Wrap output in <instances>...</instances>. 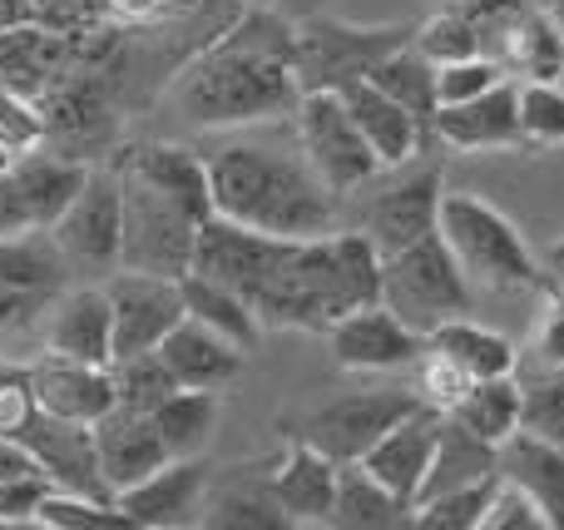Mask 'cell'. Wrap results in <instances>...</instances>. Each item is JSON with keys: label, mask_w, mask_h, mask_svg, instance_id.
<instances>
[{"label": "cell", "mask_w": 564, "mask_h": 530, "mask_svg": "<svg viewBox=\"0 0 564 530\" xmlns=\"http://www.w3.org/2000/svg\"><path fill=\"white\" fill-rule=\"evenodd\" d=\"M208 159L214 214L273 238H322L337 228V194L317 179L307 154L292 144L228 139Z\"/></svg>", "instance_id": "cell-2"}, {"label": "cell", "mask_w": 564, "mask_h": 530, "mask_svg": "<svg viewBox=\"0 0 564 530\" xmlns=\"http://www.w3.org/2000/svg\"><path fill=\"white\" fill-rule=\"evenodd\" d=\"M332 526L337 530H397V526H411V501L387 491L361 462H341Z\"/></svg>", "instance_id": "cell-29"}, {"label": "cell", "mask_w": 564, "mask_h": 530, "mask_svg": "<svg viewBox=\"0 0 564 530\" xmlns=\"http://www.w3.org/2000/svg\"><path fill=\"white\" fill-rule=\"evenodd\" d=\"M282 244H288V238L258 234V228H243V224H234V218L214 214V218H204V228H198L188 273L214 278V283L234 288V293H243L248 303H253L258 288H263L268 273H273Z\"/></svg>", "instance_id": "cell-15"}, {"label": "cell", "mask_w": 564, "mask_h": 530, "mask_svg": "<svg viewBox=\"0 0 564 530\" xmlns=\"http://www.w3.org/2000/svg\"><path fill=\"white\" fill-rule=\"evenodd\" d=\"M119 188H124V248H119V268L184 278L188 263H194V244H198L204 218L184 198L169 194V188L139 179L134 169H119Z\"/></svg>", "instance_id": "cell-6"}, {"label": "cell", "mask_w": 564, "mask_h": 530, "mask_svg": "<svg viewBox=\"0 0 564 530\" xmlns=\"http://www.w3.org/2000/svg\"><path fill=\"white\" fill-rule=\"evenodd\" d=\"M115 6H119V10H129V15L154 20V15H174V10L194 6V0H115Z\"/></svg>", "instance_id": "cell-52"}, {"label": "cell", "mask_w": 564, "mask_h": 530, "mask_svg": "<svg viewBox=\"0 0 564 530\" xmlns=\"http://www.w3.org/2000/svg\"><path fill=\"white\" fill-rule=\"evenodd\" d=\"M506 69L490 55H470V60H451V65H436V95L441 105H460V99L486 95L490 85H500Z\"/></svg>", "instance_id": "cell-46"}, {"label": "cell", "mask_w": 564, "mask_h": 530, "mask_svg": "<svg viewBox=\"0 0 564 530\" xmlns=\"http://www.w3.org/2000/svg\"><path fill=\"white\" fill-rule=\"evenodd\" d=\"M69 288V263L55 248L50 228L0 238V323H30L50 313L59 293Z\"/></svg>", "instance_id": "cell-12"}, {"label": "cell", "mask_w": 564, "mask_h": 530, "mask_svg": "<svg viewBox=\"0 0 564 530\" xmlns=\"http://www.w3.org/2000/svg\"><path fill=\"white\" fill-rule=\"evenodd\" d=\"M50 95H55V89H50ZM105 129H109V115H105V95H99L95 79H79V85H65L55 99H50L45 139H50V134L69 139V144H75L69 154H75V159H85L79 149L95 144V139H105Z\"/></svg>", "instance_id": "cell-37"}, {"label": "cell", "mask_w": 564, "mask_h": 530, "mask_svg": "<svg viewBox=\"0 0 564 530\" xmlns=\"http://www.w3.org/2000/svg\"><path fill=\"white\" fill-rule=\"evenodd\" d=\"M10 179H15L20 194H25L35 228H50L69 208V198L79 194V184L89 179V164L85 159H69V154H40V149H30V154H20L15 164H10Z\"/></svg>", "instance_id": "cell-28"}, {"label": "cell", "mask_w": 564, "mask_h": 530, "mask_svg": "<svg viewBox=\"0 0 564 530\" xmlns=\"http://www.w3.org/2000/svg\"><path fill=\"white\" fill-rule=\"evenodd\" d=\"M204 511L208 516H198V526H214V530H288L292 526L282 516L278 496L268 491V476L263 482H228L218 496H208Z\"/></svg>", "instance_id": "cell-36"}, {"label": "cell", "mask_w": 564, "mask_h": 530, "mask_svg": "<svg viewBox=\"0 0 564 530\" xmlns=\"http://www.w3.org/2000/svg\"><path fill=\"white\" fill-rule=\"evenodd\" d=\"M371 85H381L391 99H397L401 109H411L416 115V125L431 134V125H436V109H441V95H436V65H431L426 55H421L416 45H397L387 60H377L371 65ZM436 139V134H431Z\"/></svg>", "instance_id": "cell-33"}, {"label": "cell", "mask_w": 564, "mask_h": 530, "mask_svg": "<svg viewBox=\"0 0 564 530\" xmlns=\"http://www.w3.org/2000/svg\"><path fill=\"white\" fill-rule=\"evenodd\" d=\"M35 218H30V204L20 194V184L10 179V169L0 174V238H15V234H30Z\"/></svg>", "instance_id": "cell-50"}, {"label": "cell", "mask_w": 564, "mask_h": 530, "mask_svg": "<svg viewBox=\"0 0 564 530\" xmlns=\"http://www.w3.org/2000/svg\"><path fill=\"white\" fill-rule=\"evenodd\" d=\"M89 436H95L99 476H105V486L115 496L124 491V486L144 482L149 472H159V466L169 462V446H164V436H159L154 417L134 412V407L115 402L95 426H89Z\"/></svg>", "instance_id": "cell-18"}, {"label": "cell", "mask_w": 564, "mask_h": 530, "mask_svg": "<svg viewBox=\"0 0 564 530\" xmlns=\"http://www.w3.org/2000/svg\"><path fill=\"white\" fill-rule=\"evenodd\" d=\"M535 357L540 367H564V288L550 283L545 288V307H540V323H535Z\"/></svg>", "instance_id": "cell-49"}, {"label": "cell", "mask_w": 564, "mask_h": 530, "mask_svg": "<svg viewBox=\"0 0 564 530\" xmlns=\"http://www.w3.org/2000/svg\"><path fill=\"white\" fill-rule=\"evenodd\" d=\"M159 357L174 367V377L184 387H214V392H224L243 372V347L228 343L224 333H214L208 323H198L188 313L169 327V337L159 343Z\"/></svg>", "instance_id": "cell-25"}, {"label": "cell", "mask_w": 564, "mask_h": 530, "mask_svg": "<svg viewBox=\"0 0 564 530\" xmlns=\"http://www.w3.org/2000/svg\"><path fill=\"white\" fill-rule=\"evenodd\" d=\"M204 491H208L204 462L198 456H169L144 482L124 486L115 496V506L134 530H178V526H198Z\"/></svg>", "instance_id": "cell-16"}, {"label": "cell", "mask_w": 564, "mask_h": 530, "mask_svg": "<svg viewBox=\"0 0 564 530\" xmlns=\"http://www.w3.org/2000/svg\"><path fill=\"white\" fill-rule=\"evenodd\" d=\"M436 228L470 283L496 288V293H545L550 288L545 263L530 253L525 234L490 198L470 194V188H446Z\"/></svg>", "instance_id": "cell-4"}, {"label": "cell", "mask_w": 564, "mask_h": 530, "mask_svg": "<svg viewBox=\"0 0 564 530\" xmlns=\"http://www.w3.org/2000/svg\"><path fill=\"white\" fill-rule=\"evenodd\" d=\"M50 353L75 363L109 367L115 363V313L105 288H65L50 303Z\"/></svg>", "instance_id": "cell-23"}, {"label": "cell", "mask_w": 564, "mask_h": 530, "mask_svg": "<svg viewBox=\"0 0 564 530\" xmlns=\"http://www.w3.org/2000/svg\"><path fill=\"white\" fill-rule=\"evenodd\" d=\"M431 134L446 149H460V154H480V149H520L525 134H520V95L510 79L490 85L486 95L460 99V105H441Z\"/></svg>", "instance_id": "cell-19"}, {"label": "cell", "mask_w": 564, "mask_h": 530, "mask_svg": "<svg viewBox=\"0 0 564 530\" xmlns=\"http://www.w3.org/2000/svg\"><path fill=\"white\" fill-rule=\"evenodd\" d=\"M154 426L164 436L169 456H198L208 442H214V426H218V392L214 387H178L169 402H159Z\"/></svg>", "instance_id": "cell-34"}, {"label": "cell", "mask_w": 564, "mask_h": 530, "mask_svg": "<svg viewBox=\"0 0 564 530\" xmlns=\"http://www.w3.org/2000/svg\"><path fill=\"white\" fill-rule=\"evenodd\" d=\"M40 20V0H0V35Z\"/></svg>", "instance_id": "cell-51"}, {"label": "cell", "mask_w": 564, "mask_h": 530, "mask_svg": "<svg viewBox=\"0 0 564 530\" xmlns=\"http://www.w3.org/2000/svg\"><path fill=\"white\" fill-rule=\"evenodd\" d=\"M25 466H35V462H30V452H20L15 442H0V476H6V472H25Z\"/></svg>", "instance_id": "cell-53"}, {"label": "cell", "mask_w": 564, "mask_h": 530, "mask_svg": "<svg viewBox=\"0 0 564 530\" xmlns=\"http://www.w3.org/2000/svg\"><path fill=\"white\" fill-rule=\"evenodd\" d=\"M456 417L460 426H470L476 436L486 442H506V436L520 432V377L506 372V377H480L470 382V392L456 402Z\"/></svg>", "instance_id": "cell-35"}, {"label": "cell", "mask_w": 564, "mask_h": 530, "mask_svg": "<svg viewBox=\"0 0 564 530\" xmlns=\"http://www.w3.org/2000/svg\"><path fill=\"white\" fill-rule=\"evenodd\" d=\"M268 491L278 496L282 516L292 526H332V506H337V462L322 456L317 446L292 436L288 452L268 472Z\"/></svg>", "instance_id": "cell-22"}, {"label": "cell", "mask_w": 564, "mask_h": 530, "mask_svg": "<svg viewBox=\"0 0 564 530\" xmlns=\"http://www.w3.org/2000/svg\"><path fill=\"white\" fill-rule=\"evenodd\" d=\"M411 45H416L421 55L431 60V65H451V60L486 55V50H480V35H476V25H470V20L460 15L456 6L436 10V15H431L426 25H416V30H411Z\"/></svg>", "instance_id": "cell-41"}, {"label": "cell", "mask_w": 564, "mask_h": 530, "mask_svg": "<svg viewBox=\"0 0 564 530\" xmlns=\"http://www.w3.org/2000/svg\"><path fill=\"white\" fill-rule=\"evenodd\" d=\"M500 69L506 75H520V79H545L555 85L564 75V25L550 10L530 6L525 15L510 25V35L500 40Z\"/></svg>", "instance_id": "cell-30"}, {"label": "cell", "mask_w": 564, "mask_h": 530, "mask_svg": "<svg viewBox=\"0 0 564 530\" xmlns=\"http://www.w3.org/2000/svg\"><path fill=\"white\" fill-rule=\"evenodd\" d=\"M178 293H184L188 317L208 323L214 333H224L228 343L243 347V353L258 347V337H263V317L253 313V303H248L243 293H234V288L214 283V278H204V273H184L178 278Z\"/></svg>", "instance_id": "cell-32"}, {"label": "cell", "mask_w": 564, "mask_h": 530, "mask_svg": "<svg viewBox=\"0 0 564 530\" xmlns=\"http://www.w3.org/2000/svg\"><path fill=\"white\" fill-rule=\"evenodd\" d=\"M441 194H446V169L431 159V164L406 169L401 179H391L387 188L367 194L357 214V228L377 244V253H397V248L416 244V238L436 234L441 224Z\"/></svg>", "instance_id": "cell-11"}, {"label": "cell", "mask_w": 564, "mask_h": 530, "mask_svg": "<svg viewBox=\"0 0 564 530\" xmlns=\"http://www.w3.org/2000/svg\"><path fill=\"white\" fill-rule=\"evenodd\" d=\"M169 99L188 125L204 129H238L292 115L302 99L297 25H288L278 10L248 6L178 69Z\"/></svg>", "instance_id": "cell-1"}, {"label": "cell", "mask_w": 564, "mask_h": 530, "mask_svg": "<svg viewBox=\"0 0 564 530\" xmlns=\"http://www.w3.org/2000/svg\"><path fill=\"white\" fill-rule=\"evenodd\" d=\"M520 432L564 446V367H540L520 382Z\"/></svg>", "instance_id": "cell-40"}, {"label": "cell", "mask_w": 564, "mask_h": 530, "mask_svg": "<svg viewBox=\"0 0 564 530\" xmlns=\"http://www.w3.org/2000/svg\"><path fill=\"white\" fill-rule=\"evenodd\" d=\"M421 397L416 387H367V392H347L332 397V402L312 407L307 417L292 422V436L307 446H317L322 456L332 462H361L391 426L401 422L406 412H416Z\"/></svg>", "instance_id": "cell-8"}, {"label": "cell", "mask_w": 564, "mask_h": 530, "mask_svg": "<svg viewBox=\"0 0 564 530\" xmlns=\"http://www.w3.org/2000/svg\"><path fill=\"white\" fill-rule=\"evenodd\" d=\"M105 293H109V313H115V357L159 347L169 337V327L184 317L178 278L119 268V273L105 283Z\"/></svg>", "instance_id": "cell-13"}, {"label": "cell", "mask_w": 564, "mask_h": 530, "mask_svg": "<svg viewBox=\"0 0 564 530\" xmlns=\"http://www.w3.org/2000/svg\"><path fill=\"white\" fill-rule=\"evenodd\" d=\"M20 452H30V462L50 476L55 486L79 496H95V501H115V491L99 476V456H95V436L79 422H59L50 412H35V422L20 432Z\"/></svg>", "instance_id": "cell-17"}, {"label": "cell", "mask_w": 564, "mask_h": 530, "mask_svg": "<svg viewBox=\"0 0 564 530\" xmlns=\"http://www.w3.org/2000/svg\"><path fill=\"white\" fill-rule=\"evenodd\" d=\"M520 134L525 144H564V89L560 79L545 85V79H520Z\"/></svg>", "instance_id": "cell-43"}, {"label": "cell", "mask_w": 564, "mask_h": 530, "mask_svg": "<svg viewBox=\"0 0 564 530\" xmlns=\"http://www.w3.org/2000/svg\"><path fill=\"white\" fill-rule=\"evenodd\" d=\"M470 392V377L460 372L456 363H451L446 353H436V347H426V353L416 357V397L426 407H436L441 417L456 412V402Z\"/></svg>", "instance_id": "cell-44"}, {"label": "cell", "mask_w": 564, "mask_h": 530, "mask_svg": "<svg viewBox=\"0 0 564 530\" xmlns=\"http://www.w3.org/2000/svg\"><path fill=\"white\" fill-rule=\"evenodd\" d=\"M327 347L332 363L347 372H397V367H416L426 337L401 323L387 303H367L327 327Z\"/></svg>", "instance_id": "cell-14"}, {"label": "cell", "mask_w": 564, "mask_h": 530, "mask_svg": "<svg viewBox=\"0 0 564 530\" xmlns=\"http://www.w3.org/2000/svg\"><path fill=\"white\" fill-rule=\"evenodd\" d=\"M40 402L30 387V367H0V442H20Z\"/></svg>", "instance_id": "cell-47"}, {"label": "cell", "mask_w": 564, "mask_h": 530, "mask_svg": "<svg viewBox=\"0 0 564 530\" xmlns=\"http://www.w3.org/2000/svg\"><path fill=\"white\" fill-rule=\"evenodd\" d=\"M411 40V25H347V20H307L297 25V85L341 89L367 79L377 60Z\"/></svg>", "instance_id": "cell-9"}, {"label": "cell", "mask_w": 564, "mask_h": 530, "mask_svg": "<svg viewBox=\"0 0 564 530\" xmlns=\"http://www.w3.org/2000/svg\"><path fill=\"white\" fill-rule=\"evenodd\" d=\"M55 482H50L40 466H25V472H6L0 476V526H35L40 506L50 501Z\"/></svg>", "instance_id": "cell-45"}, {"label": "cell", "mask_w": 564, "mask_h": 530, "mask_svg": "<svg viewBox=\"0 0 564 530\" xmlns=\"http://www.w3.org/2000/svg\"><path fill=\"white\" fill-rule=\"evenodd\" d=\"M496 462H500V446L476 436L470 426H460L456 417L441 422V436H436V452H431V466H426V482L416 491V506L431 501V496H446V491H460V486H476L486 476H496Z\"/></svg>", "instance_id": "cell-27"}, {"label": "cell", "mask_w": 564, "mask_h": 530, "mask_svg": "<svg viewBox=\"0 0 564 530\" xmlns=\"http://www.w3.org/2000/svg\"><path fill=\"white\" fill-rule=\"evenodd\" d=\"M441 422H446V417H441L436 407L421 402L416 412H406L367 456H361V466H367L387 491H397L401 501H411V511H416V491H421V482H426V466H431V452H436Z\"/></svg>", "instance_id": "cell-21"}, {"label": "cell", "mask_w": 564, "mask_h": 530, "mask_svg": "<svg viewBox=\"0 0 564 530\" xmlns=\"http://www.w3.org/2000/svg\"><path fill=\"white\" fill-rule=\"evenodd\" d=\"M109 372H115L119 407H134V412H154L159 402H169V397L184 387L174 377V367L159 357V347H149V353L115 357V363H109Z\"/></svg>", "instance_id": "cell-38"}, {"label": "cell", "mask_w": 564, "mask_h": 530, "mask_svg": "<svg viewBox=\"0 0 564 530\" xmlns=\"http://www.w3.org/2000/svg\"><path fill=\"white\" fill-rule=\"evenodd\" d=\"M40 144H45V115L35 109V99L0 85V174Z\"/></svg>", "instance_id": "cell-42"}, {"label": "cell", "mask_w": 564, "mask_h": 530, "mask_svg": "<svg viewBox=\"0 0 564 530\" xmlns=\"http://www.w3.org/2000/svg\"><path fill=\"white\" fill-rule=\"evenodd\" d=\"M496 472H500V482L520 486L540 506L550 530H564V446L540 442L530 432H516L500 442Z\"/></svg>", "instance_id": "cell-26"}, {"label": "cell", "mask_w": 564, "mask_h": 530, "mask_svg": "<svg viewBox=\"0 0 564 530\" xmlns=\"http://www.w3.org/2000/svg\"><path fill=\"white\" fill-rule=\"evenodd\" d=\"M50 238L65 253L69 268L85 273H109L119 268V248H124V188H119V169H89L79 194L69 208L50 224Z\"/></svg>", "instance_id": "cell-10"}, {"label": "cell", "mask_w": 564, "mask_h": 530, "mask_svg": "<svg viewBox=\"0 0 564 530\" xmlns=\"http://www.w3.org/2000/svg\"><path fill=\"white\" fill-rule=\"evenodd\" d=\"M381 303L426 337L451 317H466L476 307V288L436 228V234L381 258Z\"/></svg>", "instance_id": "cell-5"}, {"label": "cell", "mask_w": 564, "mask_h": 530, "mask_svg": "<svg viewBox=\"0 0 564 530\" xmlns=\"http://www.w3.org/2000/svg\"><path fill=\"white\" fill-rule=\"evenodd\" d=\"M480 530H550V521L540 516V506L530 501L520 486L500 482L496 496H490V511H486V521H480Z\"/></svg>", "instance_id": "cell-48"}, {"label": "cell", "mask_w": 564, "mask_h": 530, "mask_svg": "<svg viewBox=\"0 0 564 530\" xmlns=\"http://www.w3.org/2000/svg\"><path fill=\"white\" fill-rule=\"evenodd\" d=\"M337 95H341V105H347V115L357 119L361 139L371 144V154L381 159V169L411 164V154H416L421 139H426V129L416 125L411 109H401L397 99H391L381 85H371V79H351V85H341Z\"/></svg>", "instance_id": "cell-24"}, {"label": "cell", "mask_w": 564, "mask_h": 530, "mask_svg": "<svg viewBox=\"0 0 564 530\" xmlns=\"http://www.w3.org/2000/svg\"><path fill=\"white\" fill-rule=\"evenodd\" d=\"M292 134H297V149L307 154V164L317 169V179L337 198L357 194L381 174V159L361 139L357 119L347 115L337 89H302L297 109H292Z\"/></svg>", "instance_id": "cell-7"}, {"label": "cell", "mask_w": 564, "mask_h": 530, "mask_svg": "<svg viewBox=\"0 0 564 530\" xmlns=\"http://www.w3.org/2000/svg\"><path fill=\"white\" fill-rule=\"evenodd\" d=\"M496 486H500V472L486 476V482H476V486H460V491L431 496V501H421L416 511H411V526L416 530H480Z\"/></svg>", "instance_id": "cell-39"}, {"label": "cell", "mask_w": 564, "mask_h": 530, "mask_svg": "<svg viewBox=\"0 0 564 530\" xmlns=\"http://www.w3.org/2000/svg\"><path fill=\"white\" fill-rule=\"evenodd\" d=\"M545 273H550V283L564 288V238L560 244H550V253H545Z\"/></svg>", "instance_id": "cell-54"}, {"label": "cell", "mask_w": 564, "mask_h": 530, "mask_svg": "<svg viewBox=\"0 0 564 530\" xmlns=\"http://www.w3.org/2000/svg\"><path fill=\"white\" fill-rule=\"evenodd\" d=\"M426 347L446 353L451 363L470 377V382H480V377H506V372H516V363H520L516 343H510V337H500L496 327L470 323V313L466 317H451V323H441L436 333H426Z\"/></svg>", "instance_id": "cell-31"}, {"label": "cell", "mask_w": 564, "mask_h": 530, "mask_svg": "<svg viewBox=\"0 0 564 530\" xmlns=\"http://www.w3.org/2000/svg\"><path fill=\"white\" fill-rule=\"evenodd\" d=\"M30 387H35L40 412L59 417V422H79V426H95L119 402L109 367L75 363V357H55V353L30 367Z\"/></svg>", "instance_id": "cell-20"}, {"label": "cell", "mask_w": 564, "mask_h": 530, "mask_svg": "<svg viewBox=\"0 0 564 530\" xmlns=\"http://www.w3.org/2000/svg\"><path fill=\"white\" fill-rule=\"evenodd\" d=\"M381 303V253L361 228H332L322 238H288L258 288L253 313L263 327L327 333L337 317Z\"/></svg>", "instance_id": "cell-3"}]
</instances>
